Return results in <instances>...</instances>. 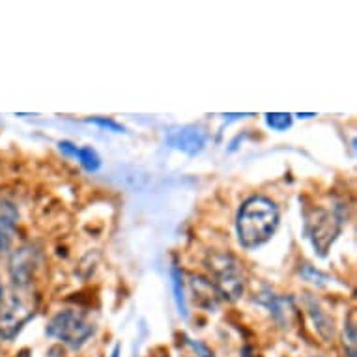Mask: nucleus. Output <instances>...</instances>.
<instances>
[{
  "label": "nucleus",
  "instance_id": "nucleus-1",
  "mask_svg": "<svg viewBox=\"0 0 357 357\" xmlns=\"http://www.w3.org/2000/svg\"><path fill=\"white\" fill-rule=\"evenodd\" d=\"M279 227V210L266 197H252L241 204L236 219L238 240L245 249H255L270 240Z\"/></svg>",
  "mask_w": 357,
  "mask_h": 357
},
{
  "label": "nucleus",
  "instance_id": "nucleus-2",
  "mask_svg": "<svg viewBox=\"0 0 357 357\" xmlns=\"http://www.w3.org/2000/svg\"><path fill=\"white\" fill-rule=\"evenodd\" d=\"M94 324L92 320L79 310L68 309L60 310L59 314L51 318L47 324V335L53 339H59L66 346H70L71 350H79L86 344L88 339L94 335Z\"/></svg>",
  "mask_w": 357,
  "mask_h": 357
},
{
  "label": "nucleus",
  "instance_id": "nucleus-3",
  "mask_svg": "<svg viewBox=\"0 0 357 357\" xmlns=\"http://www.w3.org/2000/svg\"><path fill=\"white\" fill-rule=\"evenodd\" d=\"M208 270L211 273V284L215 287L219 298L236 301L243 294V273L240 262L232 255L213 252L208 258Z\"/></svg>",
  "mask_w": 357,
  "mask_h": 357
},
{
  "label": "nucleus",
  "instance_id": "nucleus-4",
  "mask_svg": "<svg viewBox=\"0 0 357 357\" xmlns=\"http://www.w3.org/2000/svg\"><path fill=\"white\" fill-rule=\"evenodd\" d=\"M34 312L32 299L19 296L17 292L4 296L0 301V337L6 340L15 339Z\"/></svg>",
  "mask_w": 357,
  "mask_h": 357
},
{
  "label": "nucleus",
  "instance_id": "nucleus-5",
  "mask_svg": "<svg viewBox=\"0 0 357 357\" xmlns=\"http://www.w3.org/2000/svg\"><path fill=\"white\" fill-rule=\"evenodd\" d=\"M340 219L335 211L314 210L307 215V232L320 257H326L329 247L340 232Z\"/></svg>",
  "mask_w": 357,
  "mask_h": 357
},
{
  "label": "nucleus",
  "instance_id": "nucleus-6",
  "mask_svg": "<svg viewBox=\"0 0 357 357\" xmlns=\"http://www.w3.org/2000/svg\"><path fill=\"white\" fill-rule=\"evenodd\" d=\"M38 258L40 252L32 245H23L13 251L10 258V277L17 290H24L32 282L34 271L38 268Z\"/></svg>",
  "mask_w": 357,
  "mask_h": 357
},
{
  "label": "nucleus",
  "instance_id": "nucleus-7",
  "mask_svg": "<svg viewBox=\"0 0 357 357\" xmlns=\"http://www.w3.org/2000/svg\"><path fill=\"white\" fill-rule=\"evenodd\" d=\"M167 144L174 150L188 153V155H197L206 144V131L197 126L172 129L167 135Z\"/></svg>",
  "mask_w": 357,
  "mask_h": 357
},
{
  "label": "nucleus",
  "instance_id": "nucleus-8",
  "mask_svg": "<svg viewBox=\"0 0 357 357\" xmlns=\"http://www.w3.org/2000/svg\"><path fill=\"white\" fill-rule=\"evenodd\" d=\"M17 208L12 202L0 199V260L10 252L13 236H15V229H17Z\"/></svg>",
  "mask_w": 357,
  "mask_h": 357
},
{
  "label": "nucleus",
  "instance_id": "nucleus-9",
  "mask_svg": "<svg viewBox=\"0 0 357 357\" xmlns=\"http://www.w3.org/2000/svg\"><path fill=\"white\" fill-rule=\"evenodd\" d=\"M191 290L195 294V301L204 309H215L219 299H221L215 287L208 279H202V277H193L191 279Z\"/></svg>",
  "mask_w": 357,
  "mask_h": 357
},
{
  "label": "nucleus",
  "instance_id": "nucleus-10",
  "mask_svg": "<svg viewBox=\"0 0 357 357\" xmlns=\"http://www.w3.org/2000/svg\"><path fill=\"white\" fill-rule=\"evenodd\" d=\"M172 287H174V299L176 305H178V310L183 318L188 317V303H185V294H183V279H182V271L178 268H172Z\"/></svg>",
  "mask_w": 357,
  "mask_h": 357
},
{
  "label": "nucleus",
  "instance_id": "nucleus-11",
  "mask_svg": "<svg viewBox=\"0 0 357 357\" xmlns=\"http://www.w3.org/2000/svg\"><path fill=\"white\" fill-rule=\"evenodd\" d=\"M77 159L81 161V165L88 172H96V170L101 167V159L98 155L94 148L90 146H82L79 148V152H77Z\"/></svg>",
  "mask_w": 357,
  "mask_h": 357
},
{
  "label": "nucleus",
  "instance_id": "nucleus-12",
  "mask_svg": "<svg viewBox=\"0 0 357 357\" xmlns=\"http://www.w3.org/2000/svg\"><path fill=\"white\" fill-rule=\"evenodd\" d=\"M344 350L348 357H356V312H350L344 322Z\"/></svg>",
  "mask_w": 357,
  "mask_h": 357
},
{
  "label": "nucleus",
  "instance_id": "nucleus-13",
  "mask_svg": "<svg viewBox=\"0 0 357 357\" xmlns=\"http://www.w3.org/2000/svg\"><path fill=\"white\" fill-rule=\"evenodd\" d=\"M310 314L314 318V324H317L318 331H320L324 339L333 337V320H329L326 314H322V310L317 309V307H310Z\"/></svg>",
  "mask_w": 357,
  "mask_h": 357
},
{
  "label": "nucleus",
  "instance_id": "nucleus-14",
  "mask_svg": "<svg viewBox=\"0 0 357 357\" xmlns=\"http://www.w3.org/2000/svg\"><path fill=\"white\" fill-rule=\"evenodd\" d=\"M266 123L275 131H284L292 126V116L287 112H270L266 114Z\"/></svg>",
  "mask_w": 357,
  "mask_h": 357
},
{
  "label": "nucleus",
  "instance_id": "nucleus-15",
  "mask_svg": "<svg viewBox=\"0 0 357 357\" xmlns=\"http://www.w3.org/2000/svg\"><path fill=\"white\" fill-rule=\"evenodd\" d=\"M88 122L96 123V126H101V128H105V129H111V131H114V133H122L123 131V128L120 126V123H116L114 120H109V118H90Z\"/></svg>",
  "mask_w": 357,
  "mask_h": 357
},
{
  "label": "nucleus",
  "instance_id": "nucleus-16",
  "mask_svg": "<svg viewBox=\"0 0 357 357\" xmlns=\"http://www.w3.org/2000/svg\"><path fill=\"white\" fill-rule=\"evenodd\" d=\"M301 275H303L305 279H307V281L320 282V284H322V282L326 281V279H328V277L324 275L322 271L314 270V268H310V266H305L303 271H301Z\"/></svg>",
  "mask_w": 357,
  "mask_h": 357
},
{
  "label": "nucleus",
  "instance_id": "nucleus-17",
  "mask_svg": "<svg viewBox=\"0 0 357 357\" xmlns=\"http://www.w3.org/2000/svg\"><path fill=\"white\" fill-rule=\"evenodd\" d=\"M59 148H60V152H64L66 155H70V158H77V152H79V148L68 141H60Z\"/></svg>",
  "mask_w": 357,
  "mask_h": 357
},
{
  "label": "nucleus",
  "instance_id": "nucleus-18",
  "mask_svg": "<svg viewBox=\"0 0 357 357\" xmlns=\"http://www.w3.org/2000/svg\"><path fill=\"white\" fill-rule=\"evenodd\" d=\"M111 357H120V346H114V350H112Z\"/></svg>",
  "mask_w": 357,
  "mask_h": 357
},
{
  "label": "nucleus",
  "instance_id": "nucleus-19",
  "mask_svg": "<svg viewBox=\"0 0 357 357\" xmlns=\"http://www.w3.org/2000/svg\"><path fill=\"white\" fill-rule=\"evenodd\" d=\"M2 298H4V288H2V284H0V301H2Z\"/></svg>",
  "mask_w": 357,
  "mask_h": 357
},
{
  "label": "nucleus",
  "instance_id": "nucleus-20",
  "mask_svg": "<svg viewBox=\"0 0 357 357\" xmlns=\"http://www.w3.org/2000/svg\"><path fill=\"white\" fill-rule=\"evenodd\" d=\"M53 354H54L53 357H64V356H59V354H56V351H54V350H53Z\"/></svg>",
  "mask_w": 357,
  "mask_h": 357
}]
</instances>
